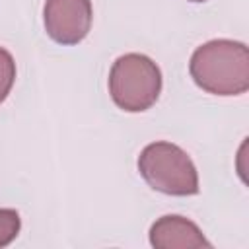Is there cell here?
I'll list each match as a JSON object with an SVG mask.
<instances>
[{
    "mask_svg": "<svg viewBox=\"0 0 249 249\" xmlns=\"http://www.w3.org/2000/svg\"><path fill=\"white\" fill-rule=\"evenodd\" d=\"M198 88L214 95H239L249 88V49L231 39L200 45L189 64Z\"/></svg>",
    "mask_w": 249,
    "mask_h": 249,
    "instance_id": "cell-1",
    "label": "cell"
},
{
    "mask_svg": "<svg viewBox=\"0 0 249 249\" xmlns=\"http://www.w3.org/2000/svg\"><path fill=\"white\" fill-rule=\"evenodd\" d=\"M161 91V72L146 54L119 56L109 72V93L117 107L128 113L150 109Z\"/></svg>",
    "mask_w": 249,
    "mask_h": 249,
    "instance_id": "cell-2",
    "label": "cell"
},
{
    "mask_svg": "<svg viewBox=\"0 0 249 249\" xmlns=\"http://www.w3.org/2000/svg\"><path fill=\"white\" fill-rule=\"evenodd\" d=\"M144 181L165 195L191 196L198 193V173L185 150L171 142H152L138 156Z\"/></svg>",
    "mask_w": 249,
    "mask_h": 249,
    "instance_id": "cell-3",
    "label": "cell"
},
{
    "mask_svg": "<svg viewBox=\"0 0 249 249\" xmlns=\"http://www.w3.org/2000/svg\"><path fill=\"white\" fill-rule=\"evenodd\" d=\"M45 29L60 45L80 43L91 27L89 0H47L43 8Z\"/></svg>",
    "mask_w": 249,
    "mask_h": 249,
    "instance_id": "cell-4",
    "label": "cell"
},
{
    "mask_svg": "<svg viewBox=\"0 0 249 249\" xmlns=\"http://www.w3.org/2000/svg\"><path fill=\"white\" fill-rule=\"evenodd\" d=\"M150 243L156 249H210L198 226L183 216H161L150 228Z\"/></svg>",
    "mask_w": 249,
    "mask_h": 249,
    "instance_id": "cell-5",
    "label": "cell"
},
{
    "mask_svg": "<svg viewBox=\"0 0 249 249\" xmlns=\"http://www.w3.org/2000/svg\"><path fill=\"white\" fill-rule=\"evenodd\" d=\"M19 214L12 208H0V247L12 243L19 233Z\"/></svg>",
    "mask_w": 249,
    "mask_h": 249,
    "instance_id": "cell-6",
    "label": "cell"
},
{
    "mask_svg": "<svg viewBox=\"0 0 249 249\" xmlns=\"http://www.w3.org/2000/svg\"><path fill=\"white\" fill-rule=\"evenodd\" d=\"M16 80V62L12 54L0 47V103L8 97Z\"/></svg>",
    "mask_w": 249,
    "mask_h": 249,
    "instance_id": "cell-7",
    "label": "cell"
},
{
    "mask_svg": "<svg viewBox=\"0 0 249 249\" xmlns=\"http://www.w3.org/2000/svg\"><path fill=\"white\" fill-rule=\"evenodd\" d=\"M191 2H204V0H191Z\"/></svg>",
    "mask_w": 249,
    "mask_h": 249,
    "instance_id": "cell-8",
    "label": "cell"
}]
</instances>
